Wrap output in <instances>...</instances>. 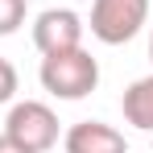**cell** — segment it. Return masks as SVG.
Masks as SVG:
<instances>
[{"instance_id": "obj_7", "label": "cell", "mask_w": 153, "mask_h": 153, "mask_svg": "<svg viewBox=\"0 0 153 153\" xmlns=\"http://www.w3.org/2000/svg\"><path fill=\"white\" fill-rule=\"evenodd\" d=\"M25 25V0H0V37L17 33Z\"/></svg>"}, {"instance_id": "obj_5", "label": "cell", "mask_w": 153, "mask_h": 153, "mask_svg": "<svg viewBox=\"0 0 153 153\" xmlns=\"http://www.w3.org/2000/svg\"><path fill=\"white\" fill-rule=\"evenodd\" d=\"M62 149L66 153H128V141L120 128L103 124V120H79L66 128Z\"/></svg>"}, {"instance_id": "obj_4", "label": "cell", "mask_w": 153, "mask_h": 153, "mask_svg": "<svg viewBox=\"0 0 153 153\" xmlns=\"http://www.w3.org/2000/svg\"><path fill=\"white\" fill-rule=\"evenodd\" d=\"M83 17L75 8H46L37 21H33V46L37 54H62V50H79L83 46Z\"/></svg>"}, {"instance_id": "obj_8", "label": "cell", "mask_w": 153, "mask_h": 153, "mask_svg": "<svg viewBox=\"0 0 153 153\" xmlns=\"http://www.w3.org/2000/svg\"><path fill=\"white\" fill-rule=\"evenodd\" d=\"M17 66L8 62V58H0V103H13V95H17Z\"/></svg>"}, {"instance_id": "obj_10", "label": "cell", "mask_w": 153, "mask_h": 153, "mask_svg": "<svg viewBox=\"0 0 153 153\" xmlns=\"http://www.w3.org/2000/svg\"><path fill=\"white\" fill-rule=\"evenodd\" d=\"M149 58H153V37H149Z\"/></svg>"}, {"instance_id": "obj_6", "label": "cell", "mask_w": 153, "mask_h": 153, "mask_svg": "<svg viewBox=\"0 0 153 153\" xmlns=\"http://www.w3.org/2000/svg\"><path fill=\"white\" fill-rule=\"evenodd\" d=\"M120 108H124V120H128L132 128H141V132H153V75L137 79V83L124 91Z\"/></svg>"}, {"instance_id": "obj_3", "label": "cell", "mask_w": 153, "mask_h": 153, "mask_svg": "<svg viewBox=\"0 0 153 153\" xmlns=\"http://www.w3.org/2000/svg\"><path fill=\"white\" fill-rule=\"evenodd\" d=\"M4 132L17 145H25L29 153H50L58 145V116H54L50 103H42V100H21V103L8 108Z\"/></svg>"}, {"instance_id": "obj_9", "label": "cell", "mask_w": 153, "mask_h": 153, "mask_svg": "<svg viewBox=\"0 0 153 153\" xmlns=\"http://www.w3.org/2000/svg\"><path fill=\"white\" fill-rule=\"evenodd\" d=\"M0 153H29V149H25V145H17L8 132H0Z\"/></svg>"}, {"instance_id": "obj_2", "label": "cell", "mask_w": 153, "mask_h": 153, "mask_svg": "<svg viewBox=\"0 0 153 153\" xmlns=\"http://www.w3.org/2000/svg\"><path fill=\"white\" fill-rule=\"evenodd\" d=\"M149 21V0H91V37L103 46L132 42Z\"/></svg>"}, {"instance_id": "obj_1", "label": "cell", "mask_w": 153, "mask_h": 153, "mask_svg": "<svg viewBox=\"0 0 153 153\" xmlns=\"http://www.w3.org/2000/svg\"><path fill=\"white\" fill-rule=\"evenodd\" d=\"M42 87L54 100H87L100 87V62L83 50H62V54H42Z\"/></svg>"}]
</instances>
